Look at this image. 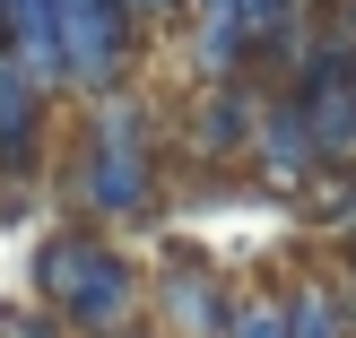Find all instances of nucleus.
<instances>
[{
	"label": "nucleus",
	"mask_w": 356,
	"mask_h": 338,
	"mask_svg": "<svg viewBox=\"0 0 356 338\" xmlns=\"http://www.w3.org/2000/svg\"><path fill=\"white\" fill-rule=\"evenodd\" d=\"M35 295L52 304V321H61V330L104 338V330L131 321L139 269L96 235V226H61V235H44V252H35Z\"/></svg>",
	"instance_id": "nucleus-1"
},
{
	"label": "nucleus",
	"mask_w": 356,
	"mask_h": 338,
	"mask_svg": "<svg viewBox=\"0 0 356 338\" xmlns=\"http://www.w3.org/2000/svg\"><path fill=\"white\" fill-rule=\"evenodd\" d=\"M156 200V130L139 121V104L96 96V130H87V174H79V208L96 217H139Z\"/></svg>",
	"instance_id": "nucleus-2"
},
{
	"label": "nucleus",
	"mask_w": 356,
	"mask_h": 338,
	"mask_svg": "<svg viewBox=\"0 0 356 338\" xmlns=\"http://www.w3.org/2000/svg\"><path fill=\"white\" fill-rule=\"evenodd\" d=\"M52 9V44H61V87L70 96H113L122 87V69H131V52H139V26H131V9L122 0H44Z\"/></svg>",
	"instance_id": "nucleus-3"
},
{
	"label": "nucleus",
	"mask_w": 356,
	"mask_h": 338,
	"mask_svg": "<svg viewBox=\"0 0 356 338\" xmlns=\"http://www.w3.org/2000/svg\"><path fill=\"white\" fill-rule=\"evenodd\" d=\"M243 156H252V174H261L270 191H305L313 174H322V156H313V130H305V104H296V96H270V104H261L252 148H243Z\"/></svg>",
	"instance_id": "nucleus-4"
},
{
	"label": "nucleus",
	"mask_w": 356,
	"mask_h": 338,
	"mask_svg": "<svg viewBox=\"0 0 356 338\" xmlns=\"http://www.w3.org/2000/svg\"><path fill=\"white\" fill-rule=\"evenodd\" d=\"M44 87H26V69L0 61V183H17V174L35 165V148H44Z\"/></svg>",
	"instance_id": "nucleus-5"
},
{
	"label": "nucleus",
	"mask_w": 356,
	"mask_h": 338,
	"mask_svg": "<svg viewBox=\"0 0 356 338\" xmlns=\"http://www.w3.org/2000/svg\"><path fill=\"white\" fill-rule=\"evenodd\" d=\"M252 121H261V96H252V87H235V78H218V87L200 96V113H191V148L226 165V156L252 148Z\"/></svg>",
	"instance_id": "nucleus-6"
},
{
	"label": "nucleus",
	"mask_w": 356,
	"mask_h": 338,
	"mask_svg": "<svg viewBox=\"0 0 356 338\" xmlns=\"http://www.w3.org/2000/svg\"><path fill=\"white\" fill-rule=\"evenodd\" d=\"M165 304H174V321H183L191 338H218V330H226V304H235V295H226L209 269H174V278H165Z\"/></svg>",
	"instance_id": "nucleus-7"
},
{
	"label": "nucleus",
	"mask_w": 356,
	"mask_h": 338,
	"mask_svg": "<svg viewBox=\"0 0 356 338\" xmlns=\"http://www.w3.org/2000/svg\"><path fill=\"white\" fill-rule=\"evenodd\" d=\"M278 330L287 338H356V321H348V304L322 287V278H305V287L278 304Z\"/></svg>",
	"instance_id": "nucleus-8"
},
{
	"label": "nucleus",
	"mask_w": 356,
	"mask_h": 338,
	"mask_svg": "<svg viewBox=\"0 0 356 338\" xmlns=\"http://www.w3.org/2000/svg\"><path fill=\"white\" fill-rule=\"evenodd\" d=\"M218 338H287V330H278V304H270V295H235Z\"/></svg>",
	"instance_id": "nucleus-9"
},
{
	"label": "nucleus",
	"mask_w": 356,
	"mask_h": 338,
	"mask_svg": "<svg viewBox=\"0 0 356 338\" xmlns=\"http://www.w3.org/2000/svg\"><path fill=\"white\" fill-rule=\"evenodd\" d=\"M122 9H131V26H148V17H174L183 0H122Z\"/></svg>",
	"instance_id": "nucleus-10"
}]
</instances>
